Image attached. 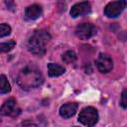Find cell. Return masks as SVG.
Returning <instances> with one entry per match:
<instances>
[{"mask_svg":"<svg viewBox=\"0 0 127 127\" xmlns=\"http://www.w3.org/2000/svg\"><path fill=\"white\" fill-rule=\"evenodd\" d=\"M14 73L15 82L23 89L37 88L44 82V76L41 70L33 63L18 64Z\"/></svg>","mask_w":127,"mask_h":127,"instance_id":"6da1fadb","label":"cell"},{"mask_svg":"<svg viewBox=\"0 0 127 127\" xmlns=\"http://www.w3.org/2000/svg\"><path fill=\"white\" fill-rule=\"evenodd\" d=\"M51 40V35L46 30H37L30 37L27 47L30 53L36 56H44L46 54V46Z\"/></svg>","mask_w":127,"mask_h":127,"instance_id":"7a4b0ae2","label":"cell"},{"mask_svg":"<svg viewBox=\"0 0 127 127\" xmlns=\"http://www.w3.org/2000/svg\"><path fill=\"white\" fill-rule=\"evenodd\" d=\"M78 121L87 127H93L98 121V112L92 106L84 107L78 115Z\"/></svg>","mask_w":127,"mask_h":127,"instance_id":"3957f363","label":"cell"},{"mask_svg":"<svg viewBox=\"0 0 127 127\" xmlns=\"http://www.w3.org/2000/svg\"><path fill=\"white\" fill-rule=\"evenodd\" d=\"M126 4H127V2L125 0L109 2L104 8L105 16L108 17V18H116V17H118L121 14V12L124 10V8L126 7Z\"/></svg>","mask_w":127,"mask_h":127,"instance_id":"277c9868","label":"cell"},{"mask_svg":"<svg viewBox=\"0 0 127 127\" xmlns=\"http://www.w3.org/2000/svg\"><path fill=\"white\" fill-rule=\"evenodd\" d=\"M96 33L97 28L90 23H82L75 28V35L80 40H88L91 37L95 36Z\"/></svg>","mask_w":127,"mask_h":127,"instance_id":"5b68a950","label":"cell"},{"mask_svg":"<svg viewBox=\"0 0 127 127\" xmlns=\"http://www.w3.org/2000/svg\"><path fill=\"white\" fill-rule=\"evenodd\" d=\"M21 113V108L18 106L16 100L14 98L7 99L0 108V114L3 116H10L16 117Z\"/></svg>","mask_w":127,"mask_h":127,"instance_id":"8992f818","label":"cell"},{"mask_svg":"<svg viewBox=\"0 0 127 127\" xmlns=\"http://www.w3.org/2000/svg\"><path fill=\"white\" fill-rule=\"evenodd\" d=\"M95 64H96V66H97L98 70L102 73L109 72L113 67V61H112L111 57L107 54H104V53L99 54Z\"/></svg>","mask_w":127,"mask_h":127,"instance_id":"52a82bcc","label":"cell"},{"mask_svg":"<svg viewBox=\"0 0 127 127\" xmlns=\"http://www.w3.org/2000/svg\"><path fill=\"white\" fill-rule=\"evenodd\" d=\"M91 11V6L89 4V2L84 1V2H79L74 4L71 9H70V16L72 18H76L79 16H84L89 14Z\"/></svg>","mask_w":127,"mask_h":127,"instance_id":"ba28073f","label":"cell"},{"mask_svg":"<svg viewBox=\"0 0 127 127\" xmlns=\"http://www.w3.org/2000/svg\"><path fill=\"white\" fill-rule=\"evenodd\" d=\"M77 103L75 102H68L61 106L60 108V114L64 118H69L73 116L77 110Z\"/></svg>","mask_w":127,"mask_h":127,"instance_id":"9c48e42d","label":"cell"},{"mask_svg":"<svg viewBox=\"0 0 127 127\" xmlns=\"http://www.w3.org/2000/svg\"><path fill=\"white\" fill-rule=\"evenodd\" d=\"M43 13L42 7L38 4H33L29 7L26 8L25 10V16L29 19V20H36L38 19Z\"/></svg>","mask_w":127,"mask_h":127,"instance_id":"30bf717a","label":"cell"},{"mask_svg":"<svg viewBox=\"0 0 127 127\" xmlns=\"http://www.w3.org/2000/svg\"><path fill=\"white\" fill-rule=\"evenodd\" d=\"M64 71H65L64 67L60 64H53V63L48 64V72L50 76H59V75H62Z\"/></svg>","mask_w":127,"mask_h":127,"instance_id":"8fae6325","label":"cell"},{"mask_svg":"<svg viewBox=\"0 0 127 127\" xmlns=\"http://www.w3.org/2000/svg\"><path fill=\"white\" fill-rule=\"evenodd\" d=\"M11 91L10 83L4 74H0V94H5Z\"/></svg>","mask_w":127,"mask_h":127,"instance_id":"7c38bea8","label":"cell"},{"mask_svg":"<svg viewBox=\"0 0 127 127\" xmlns=\"http://www.w3.org/2000/svg\"><path fill=\"white\" fill-rule=\"evenodd\" d=\"M63 61L65 64H72L76 61V55L73 51H66L64 55H63Z\"/></svg>","mask_w":127,"mask_h":127,"instance_id":"4fadbf2b","label":"cell"},{"mask_svg":"<svg viewBox=\"0 0 127 127\" xmlns=\"http://www.w3.org/2000/svg\"><path fill=\"white\" fill-rule=\"evenodd\" d=\"M15 46H16V42L13 40L5 42V43H1L0 44V53H8L11 50H13Z\"/></svg>","mask_w":127,"mask_h":127,"instance_id":"5bb4252c","label":"cell"},{"mask_svg":"<svg viewBox=\"0 0 127 127\" xmlns=\"http://www.w3.org/2000/svg\"><path fill=\"white\" fill-rule=\"evenodd\" d=\"M11 33V27L8 24H0V38L6 37Z\"/></svg>","mask_w":127,"mask_h":127,"instance_id":"9a60e30c","label":"cell"},{"mask_svg":"<svg viewBox=\"0 0 127 127\" xmlns=\"http://www.w3.org/2000/svg\"><path fill=\"white\" fill-rule=\"evenodd\" d=\"M121 106L125 109V108H127V90L126 89H124L123 91H122V94H121Z\"/></svg>","mask_w":127,"mask_h":127,"instance_id":"2e32d148","label":"cell"},{"mask_svg":"<svg viewBox=\"0 0 127 127\" xmlns=\"http://www.w3.org/2000/svg\"><path fill=\"white\" fill-rule=\"evenodd\" d=\"M22 127H39V125L33 120H25L22 122Z\"/></svg>","mask_w":127,"mask_h":127,"instance_id":"e0dca14e","label":"cell"}]
</instances>
